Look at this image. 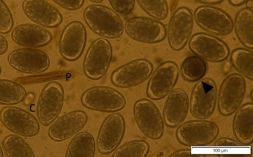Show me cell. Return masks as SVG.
Segmentation results:
<instances>
[{
    "label": "cell",
    "instance_id": "obj_38",
    "mask_svg": "<svg viewBox=\"0 0 253 157\" xmlns=\"http://www.w3.org/2000/svg\"><path fill=\"white\" fill-rule=\"evenodd\" d=\"M197 2L205 4H216L222 2L224 0H193Z\"/></svg>",
    "mask_w": 253,
    "mask_h": 157
},
{
    "label": "cell",
    "instance_id": "obj_42",
    "mask_svg": "<svg viewBox=\"0 0 253 157\" xmlns=\"http://www.w3.org/2000/svg\"><path fill=\"white\" fill-rule=\"evenodd\" d=\"M4 157L3 152L2 151V150L1 148V147L0 146V157Z\"/></svg>",
    "mask_w": 253,
    "mask_h": 157
},
{
    "label": "cell",
    "instance_id": "obj_23",
    "mask_svg": "<svg viewBox=\"0 0 253 157\" xmlns=\"http://www.w3.org/2000/svg\"><path fill=\"white\" fill-rule=\"evenodd\" d=\"M233 131L237 140L244 145L253 141V104L248 102L236 112L233 120Z\"/></svg>",
    "mask_w": 253,
    "mask_h": 157
},
{
    "label": "cell",
    "instance_id": "obj_33",
    "mask_svg": "<svg viewBox=\"0 0 253 157\" xmlns=\"http://www.w3.org/2000/svg\"><path fill=\"white\" fill-rule=\"evenodd\" d=\"M113 10L121 15H127L133 10L135 0H108Z\"/></svg>",
    "mask_w": 253,
    "mask_h": 157
},
{
    "label": "cell",
    "instance_id": "obj_41",
    "mask_svg": "<svg viewBox=\"0 0 253 157\" xmlns=\"http://www.w3.org/2000/svg\"><path fill=\"white\" fill-rule=\"evenodd\" d=\"M89 0L94 3L97 4V3H99L101 2L103 0Z\"/></svg>",
    "mask_w": 253,
    "mask_h": 157
},
{
    "label": "cell",
    "instance_id": "obj_32",
    "mask_svg": "<svg viewBox=\"0 0 253 157\" xmlns=\"http://www.w3.org/2000/svg\"><path fill=\"white\" fill-rule=\"evenodd\" d=\"M13 25V18L10 9L2 0H0V33L10 32Z\"/></svg>",
    "mask_w": 253,
    "mask_h": 157
},
{
    "label": "cell",
    "instance_id": "obj_34",
    "mask_svg": "<svg viewBox=\"0 0 253 157\" xmlns=\"http://www.w3.org/2000/svg\"><path fill=\"white\" fill-rule=\"evenodd\" d=\"M62 8L70 11L76 10L82 7L84 0H52Z\"/></svg>",
    "mask_w": 253,
    "mask_h": 157
},
{
    "label": "cell",
    "instance_id": "obj_9",
    "mask_svg": "<svg viewBox=\"0 0 253 157\" xmlns=\"http://www.w3.org/2000/svg\"><path fill=\"white\" fill-rule=\"evenodd\" d=\"M126 34L140 42L154 44L163 41L167 36L165 25L154 18L135 16L127 19L124 25Z\"/></svg>",
    "mask_w": 253,
    "mask_h": 157
},
{
    "label": "cell",
    "instance_id": "obj_18",
    "mask_svg": "<svg viewBox=\"0 0 253 157\" xmlns=\"http://www.w3.org/2000/svg\"><path fill=\"white\" fill-rule=\"evenodd\" d=\"M0 120L7 129L21 136H34L40 131L37 119L30 113L17 107H3L0 112Z\"/></svg>",
    "mask_w": 253,
    "mask_h": 157
},
{
    "label": "cell",
    "instance_id": "obj_37",
    "mask_svg": "<svg viewBox=\"0 0 253 157\" xmlns=\"http://www.w3.org/2000/svg\"><path fill=\"white\" fill-rule=\"evenodd\" d=\"M8 48V42L6 38L0 33V56L4 54Z\"/></svg>",
    "mask_w": 253,
    "mask_h": 157
},
{
    "label": "cell",
    "instance_id": "obj_1",
    "mask_svg": "<svg viewBox=\"0 0 253 157\" xmlns=\"http://www.w3.org/2000/svg\"><path fill=\"white\" fill-rule=\"evenodd\" d=\"M84 20L95 33L104 38L116 39L124 31V24L118 14L99 4L87 6L83 12Z\"/></svg>",
    "mask_w": 253,
    "mask_h": 157
},
{
    "label": "cell",
    "instance_id": "obj_12",
    "mask_svg": "<svg viewBox=\"0 0 253 157\" xmlns=\"http://www.w3.org/2000/svg\"><path fill=\"white\" fill-rule=\"evenodd\" d=\"M126 130L125 121L119 113L108 115L101 125L96 138L98 152L107 155L114 151L121 143Z\"/></svg>",
    "mask_w": 253,
    "mask_h": 157
},
{
    "label": "cell",
    "instance_id": "obj_5",
    "mask_svg": "<svg viewBox=\"0 0 253 157\" xmlns=\"http://www.w3.org/2000/svg\"><path fill=\"white\" fill-rule=\"evenodd\" d=\"M219 129L213 122L204 120H192L177 128L176 137L182 145L190 147L207 146L217 137Z\"/></svg>",
    "mask_w": 253,
    "mask_h": 157
},
{
    "label": "cell",
    "instance_id": "obj_15",
    "mask_svg": "<svg viewBox=\"0 0 253 157\" xmlns=\"http://www.w3.org/2000/svg\"><path fill=\"white\" fill-rule=\"evenodd\" d=\"M153 71V64L149 60L137 59L117 68L112 73L110 79L118 87H133L147 80Z\"/></svg>",
    "mask_w": 253,
    "mask_h": 157
},
{
    "label": "cell",
    "instance_id": "obj_27",
    "mask_svg": "<svg viewBox=\"0 0 253 157\" xmlns=\"http://www.w3.org/2000/svg\"><path fill=\"white\" fill-rule=\"evenodd\" d=\"M4 155L7 157H34L35 153L29 144L20 136L9 134L2 141Z\"/></svg>",
    "mask_w": 253,
    "mask_h": 157
},
{
    "label": "cell",
    "instance_id": "obj_7",
    "mask_svg": "<svg viewBox=\"0 0 253 157\" xmlns=\"http://www.w3.org/2000/svg\"><path fill=\"white\" fill-rule=\"evenodd\" d=\"M217 87L210 78L201 79L194 85L189 107L192 115L198 119L210 117L214 112L217 100Z\"/></svg>",
    "mask_w": 253,
    "mask_h": 157
},
{
    "label": "cell",
    "instance_id": "obj_36",
    "mask_svg": "<svg viewBox=\"0 0 253 157\" xmlns=\"http://www.w3.org/2000/svg\"><path fill=\"white\" fill-rule=\"evenodd\" d=\"M214 145L216 147H237L241 145L230 138L222 137L216 141Z\"/></svg>",
    "mask_w": 253,
    "mask_h": 157
},
{
    "label": "cell",
    "instance_id": "obj_17",
    "mask_svg": "<svg viewBox=\"0 0 253 157\" xmlns=\"http://www.w3.org/2000/svg\"><path fill=\"white\" fill-rule=\"evenodd\" d=\"M7 61L15 69L28 74L43 72L50 64L48 55L34 48H19L13 50L8 55Z\"/></svg>",
    "mask_w": 253,
    "mask_h": 157
},
{
    "label": "cell",
    "instance_id": "obj_2",
    "mask_svg": "<svg viewBox=\"0 0 253 157\" xmlns=\"http://www.w3.org/2000/svg\"><path fill=\"white\" fill-rule=\"evenodd\" d=\"M81 101L87 109L105 112L119 111L126 105V98L121 92L105 86L87 89L82 94Z\"/></svg>",
    "mask_w": 253,
    "mask_h": 157
},
{
    "label": "cell",
    "instance_id": "obj_11",
    "mask_svg": "<svg viewBox=\"0 0 253 157\" xmlns=\"http://www.w3.org/2000/svg\"><path fill=\"white\" fill-rule=\"evenodd\" d=\"M194 27L191 10L186 7L176 9L171 15L167 31L170 47L174 51L182 49L189 41Z\"/></svg>",
    "mask_w": 253,
    "mask_h": 157
},
{
    "label": "cell",
    "instance_id": "obj_39",
    "mask_svg": "<svg viewBox=\"0 0 253 157\" xmlns=\"http://www.w3.org/2000/svg\"><path fill=\"white\" fill-rule=\"evenodd\" d=\"M229 3L234 6H239L244 3L247 0H228Z\"/></svg>",
    "mask_w": 253,
    "mask_h": 157
},
{
    "label": "cell",
    "instance_id": "obj_16",
    "mask_svg": "<svg viewBox=\"0 0 253 157\" xmlns=\"http://www.w3.org/2000/svg\"><path fill=\"white\" fill-rule=\"evenodd\" d=\"M86 38V31L81 22L73 21L68 23L59 40V51L62 57L70 62L78 60L84 52Z\"/></svg>",
    "mask_w": 253,
    "mask_h": 157
},
{
    "label": "cell",
    "instance_id": "obj_31",
    "mask_svg": "<svg viewBox=\"0 0 253 157\" xmlns=\"http://www.w3.org/2000/svg\"><path fill=\"white\" fill-rule=\"evenodd\" d=\"M150 16L158 20L165 19L169 14L167 0H135Z\"/></svg>",
    "mask_w": 253,
    "mask_h": 157
},
{
    "label": "cell",
    "instance_id": "obj_35",
    "mask_svg": "<svg viewBox=\"0 0 253 157\" xmlns=\"http://www.w3.org/2000/svg\"><path fill=\"white\" fill-rule=\"evenodd\" d=\"M205 155L193 153L190 149H180L173 152L170 157H205Z\"/></svg>",
    "mask_w": 253,
    "mask_h": 157
},
{
    "label": "cell",
    "instance_id": "obj_40",
    "mask_svg": "<svg viewBox=\"0 0 253 157\" xmlns=\"http://www.w3.org/2000/svg\"><path fill=\"white\" fill-rule=\"evenodd\" d=\"M246 7L249 9H253V0H247L245 2Z\"/></svg>",
    "mask_w": 253,
    "mask_h": 157
},
{
    "label": "cell",
    "instance_id": "obj_6",
    "mask_svg": "<svg viewBox=\"0 0 253 157\" xmlns=\"http://www.w3.org/2000/svg\"><path fill=\"white\" fill-rule=\"evenodd\" d=\"M133 112L136 125L145 136L153 140L162 137L164 120L154 102L144 98L138 99L134 104Z\"/></svg>",
    "mask_w": 253,
    "mask_h": 157
},
{
    "label": "cell",
    "instance_id": "obj_3",
    "mask_svg": "<svg viewBox=\"0 0 253 157\" xmlns=\"http://www.w3.org/2000/svg\"><path fill=\"white\" fill-rule=\"evenodd\" d=\"M64 91L57 81L48 83L39 96L36 113L38 120L43 126L52 123L61 112L64 101Z\"/></svg>",
    "mask_w": 253,
    "mask_h": 157
},
{
    "label": "cell",
    "instance_id": "obj_4",
    "mask_svg": "<svg viewBox=\"0 0 253 157\" xmlns=\"http://www.w3.org/2000/svg\"><path fill=\"white\" fill-rule=\"evenodd\" d=\"M113 56L112 45L108 40L99 38L88 47L83 62L85 76L92 80H99L105 76Z\"/></svg>",
    "mask_w": 253,
    "mask_h": 157
},
{
    "label": "cell",
    "instance_id": "obj_25",
    "mask_svg": "<svg viewBox=\"0 0 253 157\" xmlns=\"http://www.w3.org/2000/svg\"><path fill=\"white\" fill-rule=\"evenodd\" d=\"M96 143L93 136L88 131L78 132L73 136L67 148L66 157H93Z\"/></svg>",
    "mask_w": 253,
    "mask_h": 157
},
{
    "label": "cell",
    "instance_id": "obj_21",
    "mask_svg": "<svg viewBox=\"0 0 253 157\" xmlns=\"http://www.w3.org/2000/svg\"><path fill=\"white\" fill-rule=\"evenodd\" d=\"M189 108V98L187 93L181 88H176L169 94L165 101L163 120L167 126L174 127L183 122Z\"/></svg>",
    "mask_w": 253,
    "mask_h": 157
},
{
    "label": "cell",
    "instance_id": "obj_19",
    "mask_svg": "<svg viewBox=\"0 0 253 157\" xmlns=\"http://www.w3.org/2000/svg\"><path fill=\"white\" fill-rule=\"evenodd\" d=\"M88 120L86 113L80 110L69 112L55 120L48 128L47 134L54 141L62 142L79 132Z\"/></svg>",
    "mask_w": 253,
    "mask_h": 157
},
{
    "label": "cell",
    "instance_id": "obj_20",
    "mask_svg": "<svg viewBox=\"0 0 253 157\" xmlns=\"http://www.w3.org/2000/svg\"><path fill=\"white\" fill-rule=\"evenodd\" d=\"M22 8L30 20L43 27L56 28L63 20L60 12L44 0H24Z\"/></svg>",
    "mask_w": 253,
    "mask_h": 157
},
{
    "label": "cell",
    "instance_id": "obj_8",
    "mask_svg": "<svg viewBox=\"0 0 253 157\" xmlns=\"http://www.w3.org/2000/svg\"><path fill=\"white\" fill-rule=\"evenodd\" d=\"M246 91L243 76L238 73L228 75L220 86L217 99L219 112L224 116L234 113L240 107Z\"/></svg>",
    "mask_w": 253,
    "mask_h": 157
},
{
    "label": "cell",
    "instance_id": "obj_26",
    "mask_svg": "<svg viewBox=\"0 0 253 157\" xmlns=\"http://www.w3.org/2000/svg\"><path fill=\"white\" fill-rule=\"evenodd\" d=\"M207 69L208 65L205 60L198 56H191L182 62L180 72L185 80L195 82L203 78Z\"/></svg>",
    "mask_w": 253,
    "mask_h": 157
},
{
    "label": "cell",
    "instance_id": "obj_14",
    "mask_svg": "<svg viewBox=\"0 0 253 157\" xmlns=\"http://www.w3.org/2000/svg\"><path fill=\"white\" fill-rule=\"evenodd\" d=\"M190 50L204 60L219 63L227 59L230 49L220 38L205 32L193 35L189 42Z\"/></svg>",
    "mask_w": 253,
    "mask_h": 157
},
{
    "label": "cell",
    "instance_id": "obj_10",
    "mask_svg": "<svg viewBox=\"0 0 253 157\" xmlns=\"http://www.w3.org/2000/svg\"><path fill=\"white\" fill-rule=\"evenodd\" d=\"M193 17L201 29L216 35H228L233 29V21L229 15L215 6H199L195 10Z\"/></svg>",
    "mask_w": 253,
    "mask_h": 157
},
{
    "label": "cell",
    "instance_id": "obj_29",
    "mask_svg": "<svg viewBox=\"0 0 253 157\" xmlns=\"http://www.w3.org/2000/svg\"><path fill=\"white\" fill-rule=\"evenodd\" d=\"M231 63L234 68L244 77L253 80V53L243 48H238L231 53Z\"/></svg>",
    "mask_w": 253,
    "mask_h": 157
},
{
    "label": "cell",
    "instance_id": "obj_30",
    "mask_svg": "<svg viewBox=\"0 0 253 157\" xmlns=\"http://www.w3.org/2000/svg\"><path fill=\"white\" fill-rule=\"evenodd\" d=\"M150 146L143 140H133L127 142L113 152V157H145L148 155Z\"/></svg>",
    "mask_w": 253,
    "mask_h": 157
},
{
    "label": "cell",
    "instance_id": "obj_28",
    "mask_svg": "<svg viewBox=\"0 0 253 157\" xmlns=\"http://www.w3.org/2000/svg\"><path fill=\"white\" fill-rule=\"evenodd\" d=\"M27 92L20 84L14 81L0 79V104L12 105L25 99Z\"/></svg>",
    "mask_w": 253,
    "mask_h": 157
},
{
    "label": "cell",
    "instance_id": "obj_13",
    "mask_svg": "<svg viewBox=\"0 0 253 157\" xmlns=\"http://www.w3.org/2000/svg\"><path fill=\"white\" fill-rule=\"evenodd\" d=\"M179 77L177 64L170 61L161 63L152 73L147 86L146 94L152 99L164 98L172 90Z\"/></svg>",
    "mask_w": 253,
    "mask_h": 157
},
{
    "label": "cell",
    "instance_id": "obj_22",
    "mask_svg": "<svg viewBox=\"0 0 253 157\" xmlns=\"http://www.w3.org/2000/svg\"><path fill=\"white\" fill-rule=\"evenodd\" d=\"M11 36L16 44L27 48L44 46L52 39V35L47 29L31 23L18 25L12 30Z\"/></svg>",
    "mask_w": 253,
    "mask_h": 157
},
{
    "label": "cell",
    "instance_id": "obj_43",
    "mask_svg": "<svg viewBox=\"0 0 253 157\" xmlns=\"http://www.w3.org/2000/svg\"><path fill=\"white\" fill-rule=\"evenodd\" d=\"M250 97L252 100H253V90L251 91V94H250Z\"/></svg>",
    "mask_w": 253,
    "mask_h": 157
},
{
    "label": "cell",
    "instance_id": "obj_24",
    "mask_svg": "<svg viewBox=\"0 0 253 157\" xmlns=\"http://www.w3.org/2000/svg\"><path fill=\"white\" fill-rule=\"evenodd\" d=\"M235 33L240 42L245 47L253 48V12L247 7L240 10L233 23Z\"/></svg>",
    "mask_w": 253,
    "mask_h": 157
},
{
    "label": "cell",
    "instance_id": "obj_44",
    "mask_svg": "<svg viewBox=\"0 0 253 157\" xmlns=\"http://www.w3.org/2000/svg\"><path fill=\"white\" fill-rule=\"evenodd\" d=\"M1 66L0 65V74H1Z\"/></svg>",
    "mask_w": 253,
    "mask_h": 157
}]
</instances>
